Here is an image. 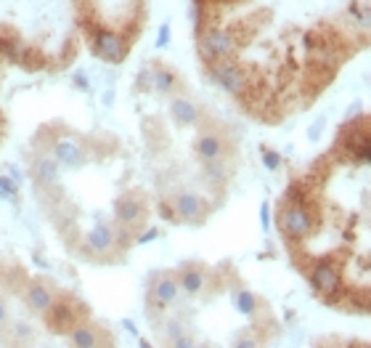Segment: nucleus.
<instances>
[{
    "instance_id": "obj_34",
    "label": "nucleus",
    "mask_w": 371,
    "mask_h": 348,
    "mask_svg": "<svg viewBox=\"0 0 371 348\" xmlns=\"http://www.w3.org/2000/svg\"><path fill=\"white\" fill-rule=\"evenodd\" d=\"M6 176H8V179H11L14 183H21V170H19L16 165H11V163L6 165Z\"/></svg>"
},
{
    "instance_id": "obj_39",
    "label": "nucleus",
    "mask_w": 371,
    "mask_h": 348,
    "mask_svg": "<svg viewBox=\"0 0 371 348\" xmlns=\"http://www.w3.org/2000/svg\"><path fill=\"white\" fill-rule=\"evenodd\" d=\"M196 348H212V346H207V343H196Z\"/></svg>"
},
{
    "instance_id": "obj_4",
    "label": "nucleus",
    "mask_w": 371,
    "mask_h": 348,
    "mask_svg": "<svg viewBox=\"0 0 371 348\" xmlns=\"http://www.w3.org/2000/svg\"><path fill=\"white\" fill-rule=\"evenodd\" d=\"M234 51H236V38H234V32L215 27V30H207L199 35V53H202V59H207L209 64H212V61L231 59Z\"/></svg>"
},
{
    "instance_id": "obj_38",
    "label": "nucleus",
    "mask_w": 371,
    "mask_h": 348,
    "mask_svg": "<svg viewBox=\"0 0 371 348\" xmlns=\"http://www.w3.org/2000/svg\"><path fill=\"white\" fill-rule=\"evenodd\" d=\"M138 348H154V346H151L148 340H144V338H141V343H138Z\"/></svg>"
},
{
    "instance_id": "obj_23",
    "label": "nucleus",
    "mask_w": 371,
    "mask_h": 348,
    "mask_svg": "<svg viewBox=\"0 0 371 348\" xmlns=\"http://www.w3.org/2000/svg\"><path fill=\"white\" fill-rule=\"evenodd\" d=\"M205 179L215 186L228 181V167H225V160H215V163H205Z\"/></svg>"
},
{
    "instance_id": "obj_1",
    "label": "nucleus",
    "mask_w": 371,
    "mask_h": 348,
    "mask_svg": "<svg viewBox=\"0 0 371 348\" xmlns=\"http://www.w3.org/2000/svg\"><path fill=\"white\" fill-rule=\"evenodd\" d=\"M276 224H279L284 237L286 240H295V242L311 237L313 231H316V221H313L311 210L302 202H286V205H282Z\"/></svg>"
},
{
    "instance_id": "obj_27",
    "label": "nucleus",
    "mask_w": 371,
    "mask_h": 348,
    "mask_svg": "<svg viewBox=\"0 0 371 348\" xmlns=\"http://www.w3.org/2000/svg\"><path fill=\"white\" fill-rule=\"evenodd\" d=\"M167 348H196V338H193L191 333H183L180 338L170 340V343H167Z\"/></svg>"
},
{
    "instance_id": "obj_17",
    "label": "nucleus",
    "mask_w": 371,
    "mask_h": 348,
    "mask_svg": "<svg viewBox=\"0 0 371 348\" xmlns=\"http://www.w3.org/2000/svg\"><path fill=\"white\" fill-rule=\"evenodd\" d=\"M32 179L37 186H59V165L51 154H35L32 160Z\"/></svg>"
},
{
    "instance_id": "obj_13",
    "label": "nucleus",
    "mask_w": 371,
    "mask_h": 348,
    "mask_svg": "<svg viewBox=\"0 0 371 348\" xmlns=\"http://www.w3.org/2000/svg\"><path fill=\"white\" fill-rule=\"evenodd\" d=\"M67 340H69V348H104L106 335L101 327H96L90 322H77L67 333Z\"/></svg>"
},
{
    "instance_id": "obj_5",
    "label": "nucleus",
    "mask_w": 371,
    "mask_h": 348,
    "mask_svg": "<svg viewBox=\"0 0 371 348\" xmlns=\"http://www.w3.org/2000/svg\"><path fill=\"white\" fill-rule=\"evenodd\" d=\"M180 298V288H178V276L175 272H162L154 276L151 288H148V303H151V314L154 311H167L170 306H175Z\"/></svg>"
},
{
    "instance_id": "obj_37",
    "label": "nucleus",
    "mask_w": 371,
    "mask_h": 348,
    "mask_svg": "<svg viewBox=\"0 0 371 348\" xmlns=\"http://www.w3.org/2000/svg\"><path fill=\"white\" fill-rule=\"evenodd\" d=\"M112 96H114L112 91H106V93H104V104H106V106H112Z\"/></svg>"
},
{
    "instance_id": "obj_15",
    "label": "nucleus",
    "mask_w": 371,
    "mask_h": 348,
    "mask_svg": "<svg viewBox=\"0 0 371 348\" xmlns=\"http://www.w3.org/2000/svg\"><path fill=\"white\" fill-rule=\"evenodd\" d=\"M193 151H196V157L202 160V165H205V163L223 160V157H225V138H223V133H218V131H205V133H199V138H196Z\"/></svg>"
},
{
    "instance_id": "obj_14",
    "label": "nucleus",
    "mask_w": 371,
    "mask_h": 348,
    "mask_svg": "<svg viewBox=\"0 0 371 348\" xmlns=\"http://www.w3.org/2000/svg\"><path fill=\"white\" fill-rule=\"evenodd\" d=\"M170 117L175 125H183V128H196L199 122H202V109L196 106L191 96H186V93H180L175 96L173 101H170Z\"/></svg>"
},
{
    "instance_id": "obj_36",
    "label": "nucleus",
    "mask_w": 371,
    "mask_h": 348,
    "mask_svg": "<svg viewBox=\"0 0 371 348\" xmlns=\"http://www.w3.org/2000/svg\"><path fill=\"white\" fill-rule=\"evenodd\" d=\"M122 324H125V330H128V335H133V338H138V327H135V324H133V322H130V319H125Z\"/></svg>"
},
{
    "instance_id": "obj_33",
    "label": "nucleus",
    "mask_w": 371,
    "mask_h": 348,
    "mask_svg": "<svg viewBox=\"0 0 371 348\" xmlns=\"http://www.w3.org/2000/svg\"><path fill=\"white\" fill-rule=\"evenodd\" d=\"M157 237H159V231H157V229H148L146 234H138V237H135V245H146V242H151V240H157Z\"/></svg>"
},
{
    "instance_id": "obj_30",
    "label": "nucleus",
    "mask_w": 371,
    "mask_h": 348,
    "mask_svg": "<svg viewBox=\"0 0 371 348\" xmlns=\"http://www.w3.org/2000/svg\"><path fill=\"white\" fill-rule=\"evenodd\" d=\"M8 322H11V311H8V303H6V298L0 295V335L6 333Z\"/></svg>"
},
{
    "instance_id": "obj_25",
    "label": "nucleus",
    "mask_w": 371,
    "mask_h": 348,
    "mask_svg": "<svg viewBox=\"0 0 371 348\" xmlns=\"http://www.w3.org/2000/svg\"><path fill=\"white\" fill-rule=\"evenodd\" d=\"M16 194H19V183H14L8 176H0V197L16 199Z\"/></svg>"
},
{
    "instance_id": "obj_21",
    "label": "nucleus",
    "mask_w": 371,
    "mask_h": 348,
    "mask_svg": "<svg viewBox=\"0 0 371 348\" xmlns=\"http://www.w3.org/2000/svg\"><path fill=\"white\" fill-rule=\"evenodd\" d=\"M234 306H236L239 314L254 317L257 314V295L250 290H234Z\"/></svg>"
},
{
    "instance_id": "obj_26",
    "label": "nucleus",
    "mask_w": 371,
    "mask_h": 348,
    "mask_svg": "<svg viewBox=\"0 0 371 348\" xmlns=\"http://www.w3.org/2000/svg\"><path fill=\"white\" fill-rule=\"evenodd\" d=\"M263 165H266L270 173H276V170L282 167V154L273 149H263Z\"/></svg>"
},
{
    "instance_id": "obj_3",
    "label": "nucleus",
    "mask_w": 371,
    "mask_h": 348,
    "mask_svg": "<svg viewBox=\"0 0 371 348\" xmlns=\"http://www.w3.org/2000/svg\"><path fill=\"white\" fill-rule=\"evenodd\" d=\"M114 221L125 231H135L146 224V199L138 192H128L114 202Z\"/></svg>"
},
{
    "instance_id": "obj_32",
    "label": "nucleus",
    "mask_w": 371,
    "mask_h": 348,
    "mask_svg": "<svg viewBox=\"0 0 371 348\" xmlns=\"http://www.w3.org/2000/svg\"><path fill=\"white\" fill-rule=\"evenodd\" d=\"M350 19H356V22H361V24H366V22H369V14H366L361 6H350Z\"/></svg>"
},
{
    "instance_id": "obj_11",
    "label": "nucleus",
    "mask_w": 371,
    "mask_h": 348,
    "mask_svg": "<svg viewBox=\"0 0 371 348\" xmlns=\"http://www.w3.org/2000/svg\"><path fill=\"white\" fill-rule=\"evenodd\" d=\"M53 303H56V292L51 290L48 282H40V279L27 282V288H24V306L30 308L32 314L45 317V314L51 311V306H53Z\"/></svg>"
},
{
    "instance_id": "obj_31",
    "label": "nucleus",
    "mask_w": 371,
    "mask_h": 348,
    "mask_svg": "<svg viewBox=\"0 0 371 348\" xmlns=\"http://www.w3.org/2000/svg\"><path fill=\"white\" fill-rule=\"evenodd\" d=\"M72 83L77 85V88H83V91H88L90 88V80H88V72L85 69H77L72 75Z\"/></svg>"
},
{
    "instance_id": "obj_16",
    "label": "nucleus",
    "mask_w": 371,
    "mask_h": 348,
    "mask_svg": "<svg viewBox=\"0 0 371 348\" xmlns=\"http://www.w3.org/2000/svg\"><path fill=\"white\" fill-rule=\"evenodd\" d=\"M0 338L11 348H30L35 343V338H37V330H35V324L30 319H14V322H8L6 333Z\"/></svg>"
},
{
    "instance_id": "obj_24",
    "label": "nucleus",
    "mask_w": 371,
    "mask_h": 348,
    "mask_svg": "<svg viewBox=\"0 0 371 348\" xmlns=\"http://www.w3.org/2000/svg\"><path fill=\"white\" fill-rule=\"evenodd\" d=\"M324 131H327V117L321 115V117H316V122H313L311 128H308V141H311V144H316V141H321V136H324Z\"/></svg>"
},
{
    "instance_id": "obj_7",
    "label": "nucleus",
    "mask_w": 371,
    "mask_h": 348,
    "mask_svg": "<svg viewBox=\"0 0 371 348\" xmlns=\"http://www.w3.org/2000/svg\"><path fill=\"white\" fill-rule=\"evenodd\" d=\"M53 163L59 167H67V170H77L88 163V147L83 141H77L74 136H61L51 144V151Z\"/></svg>"
},
{
    "instance_id": "obj_9",
    "label": "nucleus",
    "mask_w": 371,
    "mask_h": 348,
    "mask_svg": "<svg viewBox=\"0 0 371 348\" xmlns=\"http://www.w3.org/2000/svg\"><path fill=\"white\" fill-rule=\"evenodd\" d=\"M93 53L109 64H117L128 56V40L112 30H98L93 35Z\"/></svg>"
},
{
    "instance_id": "obj_18",
    "label": "nucleus",
    "mask_w": 371,
    "mask_h": 348,
    "mask_svg": "<svg viewBox=\"0 0 371 348\" xmlns=\"http://www.w3.org/2000/svg\"><path fill=\"white\" fill-rule=\"evenodd\" d=\"M43 319L51 324V330H53V333H69L74 324H77V308L56 301Z\"/></svg>"
},
{
    "instance_id": "obj_19",
    "label": "nucleus",
    "mask_w": 371,
    "mask_h": 348,
    "mask_svg": "<svg viewBox=\"0 0 371 348\" xmlns=\"http://www.w3.org/2000/svg\"><path fill=\"white\" fill-rule=\"evenodd\" d=\"M175 88H178V75L170 67H151V91L170 96Z\"/></svg>"
},
{
    "instance_id": "obj_12",
    "label": "nucleus",
    "mask_w": 371,
    "mask_h": 348,
    "mask_svg": "<svg viewBox=\"0 0 371 348\" xmlns=\"http://www.w3.org/2000/svg\"><path fill=\"white\" fill-rule=\"evenodd\" d=\"M178 288H180V295H186V298H196V295H202L209 285V276L207 272L202 269V266H180L178 272Z\"/></svg>"
},
{
    "instance_id": "obj_22",
    "label": "nucleus",
    "mask_w": 371,
    "mask_h": 348,
    "mask_svg": "<svg viewBox=\"0 0 371 348\" xmlns=\"http://www.w3.org/2000/svg\"><path fill=\"white\" fill-rule=\"evenodd\" d=\"M305 43L311 46V59L313 61H318V64H324V67H334L337 64V53L331 51V46H318V43H311L308 38H305Z\"/></svg>"
},
{
    "instance_id": "obj_10",
    "label": "nucleus",
    "mask_w": 371,
    "mask_h": 348,
    "mask_svg": "<svg viewBox=\"0 0 371 348\" xmlns=\"http://www.w3.org/2000/svg\"><path fill=\"white\" fill-rule=\"evenodd\" d=\"M311 285L318 295H334L342 288V276H340V266L334 260H316L311 272Z\"/></svg>"
},
{
    "instance_id": "obj_20",
    "label": "nucleus",
    "mask_w": 371,
    "mask_h": 348,
    "mask_svg": "<svg viewBox=\"0 0 371 348\" xmlns=\"http://www.w3.org/2000/svg\"><path fill=\"white\" fill-rule=\"evenodd\" d=\"M159 338H162L164 343H170V340H175V338H180L183 333H189V327H186V322L180 317H170V319H162L159 324Z\"/></svg>"
},
{
    "instance_id": "obj_35",
    "label": "nucleus",
    "mask_w": 371,
    "mask_h": 348,
    "mask_svg": "<svg viewBox=\"0 0 371 348\" xmlns=\"http://www.w3.org/2000/svg\"><path fill=\"white\" fill-rule=\"evenodd\" d=\"M260 229H263V231L270 229V221H268V202L260 205Z\"/></svg>"
},
{
    "instance_id": "obj_29",
    "label": "nucleus",
    "mask_w": 371,
    "mask_h": 348,
    "mask_svg": "<svg viewBox=\"0 0 371 348\" xmlns=\"http://www.w3.org/2000/svg\"><path fill=\"white\" fill-rule=\"evenodd\" d=\"M231 348H260V340H257L254 335L244 333V335H239L236 340H234V346H231Z\"/></svg>"
},
{
    "instance_id": "obj_8",
    "label": "nucleus",
    "mask_w": 371,
    "mask_h": 348,
    "mask_svg": "<svg viewBox=\"0 0 371 348\" xmlns=\"http://www.w3.org/2000/svg\"><path fill=\"white\" fill-rule=\"evenodd\" d=\"M170 208H173L175 221H186V224H199L209 210L207 199L202 197V194H196V192H191V189L178 192L173 197V202H170Z\"/></svg>"
},
{
    "instance_id": "obj_6",
    "label": "nucleus",
    "mask_w": 371,
    "mask_h": 348,
    "mask_svg": "<svg viewBox=\"0 0 371 348\" xmlns=\"http://www.w3.org/2000/svg\"><path fill=\"white\" fill-rule=\"evenodd\" d=\"M119 245V229L114 224H106V221H98L88 229L85 240H83V247L88 256H98L106 258L114 253V247Z\"/></svg>"
},
{
    "instance_id": "obj_28",
    "label": "nucleus",
    "mask_w": 371,
    "mask_h": 348,
    "mask_svg": "<svg viewBox=\"0 0 371 348\" xmlns=\"http://www.w3.org/2000/svg\"><path fill=\"white\" fill-rule=\"evenodd\" d=\"M170 38H173V30H170V24L164 22L162 27H159V32H157V43H154V46L162 51V48L170 46Z\"/></svg>"
},
{
    "instance_id": "obj_2",
    "label": "nucleus",
    "mask_w": 371,
    "mask_h": 348,
    "mask_svg": "<svg viewBox=\"0 0 371 348\" xmlns=\"http://www.w3.org/2000/svg\"><path fill=\"white\" fill-rule=\"evenodd\" d=\"M207 77L212 85H218L221 91L231 93V96H244L247 83H250L247 69L241 64H236L234 59H223L207 64Z\"/></svg>"
}]
</instances>
